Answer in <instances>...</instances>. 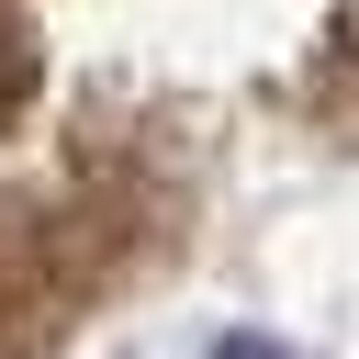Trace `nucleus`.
Instances as JSON below:
<instances>
[{
	"mask_svg": "<svg viewBox=\"0 0 359 359\" xmlns=\"http://www.w3.org/2000/svg\"><path fill=\"white\" fill-rule=\"evenodd\" d=\"M202 359H303V348H280V337H258V325H247V337H213Z\"/></svg>",
	"mask_w": 359,
	"mask_h": 359,
	"instance_id": "f257e3e1",
	"label": "nucleus"
}]
</instances>
